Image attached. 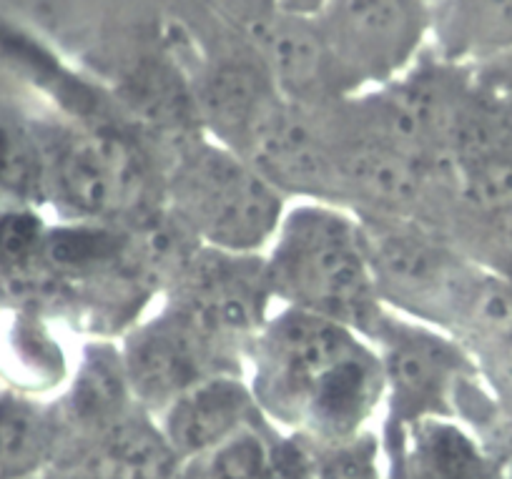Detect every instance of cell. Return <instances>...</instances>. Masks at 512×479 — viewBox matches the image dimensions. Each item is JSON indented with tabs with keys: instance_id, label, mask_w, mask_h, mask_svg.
<instances>
[{
	"instance_id": "1",
	"label": "cell",
	"mask_w": 512,
	"mask_h": 479,
	"mask_svg": "<svg viewBox=\"0 0 512 479\" xmlns=\"http://www.w3.org/2000/svg\"><path fill=\"white\" fill-rule=\"evenodd\" d=\"M254 404L277 424L337 444L384 399L377 347L357 329L282 306L249 347Z\"/></svg>"
},
{
	"instance_id": "2",
	"label": "cell",
	"mask_w": 512,
	"mask_h": 479,
	"mask_svg": "<svg viewBox=\"0 0 512 479\" xmlns=\"http://www.w3.org/2000/svg\"><path fill=\"white\" fill-rule=\"evenodd\" d=\"M262 259L272 299L357 329L372 342L387 306L379 299L357 214L297 201Z\"/></svg>"
},
{
	"instance_id": "3",
	"label": "cell",
	"mask_w": 512,
	"mask_h": 479,
	"mask_svg": "<svg viewBox=\"0 0 512 479\" xmlns=\"http://www.w3.org/2000/svg\"><path fill=\"white\" fill-rule=\"evenodd\" d=\"M176 224L204 249L262 256L289 204L249 161L209 136L181 141L166 174Z\"/></svg>"
},
{
	"instance_id": "4",
	"label": "cell",
	"mask_w": 512,
	"mask_h": 479,
	"mask_svg": "<svg viewBox=\"0 0 512 479\" xmlns=\"http://www.w3.org/2000/svg\"><path fill=\"white\" fill-rule=\"evenodd\" d=\"M347 96L397 81L430 41L427 0H327L314 13Z\"/></svg>"
},
{
	"instance_id": "5",
	"label": "cell",
	"mask_w": 512,
	"mask_h": 479,
	"mask_svg": "<svg viewBox=\"0 0 512 479\" xmlns=\"http://www.w3.org/2000/svg\"><path fill=\"white\" fill-rule=\"evenodd\" d=\"M43 151L46 196L78 219L118 216L144 199V161L123 138L83 133Z\"/></svg>"
},
{
	"instance_id": "6",
	"label": "cell",
	"mask_w": 512,
	"mask_h": 479,
	"mask_svg": "<svg viewBox=\"0 0 512 479\" xmlns=\"http://www.w3.org/2000/svg\"><path fill=\"white\" fill-rule=\"evenodd\" d=\"M372 344L382 359L384 387L415 419L435 417L470 362L452 334L387 309Z\"/></svg>"
},
{
	"instance_id": "7",
	"label": "cell",
	"mask_w": 512,
	"mask_h": 479,
	"mask_svg": "<svg viewBox=\"0 0 512 479\" xmlns=\"http://www.w3.org/2000/svg\"><path fill=\"white\" fill-rule=\"evenodd\" d=\"M121 367L134 402L156 412L201 379L234 372L174 306L128 334Z\"/></svg>"
},
{
	"instance_id": "8",
	"label": "cell",
	"mask_w": 512,
	"mask_h": 479,
	"mask_svg": "<svg viewBox=\"0 0 512 479\" xmlns=\"http://www.w3.org/2000/svg\"><path fill=\"white\" fill-rule=\"evenodd\" d=\"M251 41L284 101L327 108L349 98L314 16L272 6L251 23Z\"/></svg>"
},
{
	"instance_id": "9",
	"label": "cell",
	"mask_w": 512,
	"mask_h": 479,
	"mask_svg": "<svg viewBox=\"0 0 512 479\" xmlns=\"http://www.w3.org/2000/svg\"><path fill=\"white\" fill-rule=\"evenodd\" d=\"M282 103L256 51L216 61L194 91L196 121L204 126V136L241 158Z\"/></svg>"
},
{
	"instance_id": "10",
	"label": "cell",
	"mask_w": 512,
	"mask_h": 479,
	"mask_svg": "<svg viewBox=\"0 0 512 479\" xmlns=\"http://www.w3.org/2000/svg\"><path fill=\"white\" fill-rule=\"evenodd\" d=\"M254 407L249 384L236 372H219L166 404L159 412V429L184 464L244 429Z\"/></svg>"
},
{
	"instance_id": "11",
	"label": "cell",
	"mask_w": 512,
	"mask_h": 479,
	"mask_svg": "<svg viewBox=\"0 0 512 479\" xmlns=\"http://www.w3.org/2000/svg\"><path fill=\"white\" fill-rule=\"evenodd\" d=\"M435 56L477 68L512 48V0H432Z\"/></svg>"
},
{
	"instance_id": "12",
	"label": "cell",
	"mask_w": 512,
	"mask_h": 479,
	"mask_svg": "<svg viewBox=\"0 0 512 479\" xmlns=\"http://www.w3.org/2000/svg\"><path fill=\"white\" fill-rule=\"evenodd\" d=\"M179 469L161 429L131 417L98 432L81 464L83 479H174Z\"/></svg>"
},
{
	"instance_id": "13",
	"label": "cell",
	"mask_w": 512,
	"mask_h": 479,
	"mask_svg": "<svg viewBox=\"0 0 512 479\" xmlns=\"http://www.w3.org/2000/svg\"><path fill=\"white\" fill-rule=\"evenodd\" d=\"M179 472L184 479H269L272 454L262 434L246 424L216 447L186 459Z\"/></svg>"
},
{
	"instance_id": "14",
	"label": "cell",
	"mask_w": 512,
	"mask_h": 479,
	"mask_svg": "<svg viewBox=\"0 0 512 479\" xmlns=\"http://www.w3.org/2000/svg\"><path fill=\"white\" fill-rule=\"evenodd\" d=\"M415 452L420 479H485L475 444L437 417L422 419Z\"/></svg>"
},
{
	"instance_id": "15",
	"label": "cell",
	"mask_w": 512,
	"mask_h": 479,
	"mask_svg": "<svg viewBox=\"0 0 512 479\" xmlns=\"http://www.w3.org/2000/svg\"><path fill=\"white\" fill-rule=\"evenodd\" d=\"M48 449V424L16 399H0V479L28 474Z\"/></svg>"
},
{
	"instance_id": "16",
	"label": "cell",
	"mask_w": 512,
	"mask_h": 479,
	"mask_svg": "<svg viewBox=\"0 0 512 479\" xmlns=\"http://www.w3.org/2000/svg\"><path fill=\"white\" fill-rule=\"evenodd\" d=\"M314 479H377V447L362 434L329 444V452L317 462Z\"/></svg>"
},
{
	"instance_id": "17",
	"label": "cell",
	"mask_w": 512,
	"mask_h": 479,
	"mask_svg": "<svg viewBox=\"0 0 512 479\" xmlns=\"http://www.w3.org/2000/svg\"><path fill=\"white\" fill-rule=\"evenodd\" d=\"M472 73H475V81L485 91L495 93V96L512 98V48H507L505 53H500L492 61L472 68Z\"/></svg>"
},
{
	"instance_id": "18",
	"label": "cell",
	"mask_w": 512,
	"mask_h": 479,
	"mask_svg": "<svg viewBox=\"0 0 512 479\" xmlns=\"http://www.w3.org/2000/svg\"><path fill=\"white\" fill-rule=\"evenodd\" d=\"M327 0H274V8L287 13H299V16H314Z\"/></svg>"
},
{
	"instance_id": "19",
	"label": "cell",
	"mask_w": 512,
	"mask_h": 479,
	"mask_svg": "<svg viewBox=\"0 0 512 479\" xmlns=\"http://www.w3.org/2000/svg\"><path fill=\"white\" fill-rule=\"evenodd\" d=\"M6 274V254H3V244H0V276Z\"/></svg>"
},
{
	"instance_id": "20",
	"label": "cell",
	"mask_w": 512,
	"mask_h": 479,
	"mask_svg": "<svg viewBox=\"0 0 512 479\" xmlns=\"http://www.w3.org/2000/svg\"><path fill=\"white\" fill-rule=\"evenodd\" d=\"M427 3H432V0H427Z\"/></svg>"
}]
</instances>
